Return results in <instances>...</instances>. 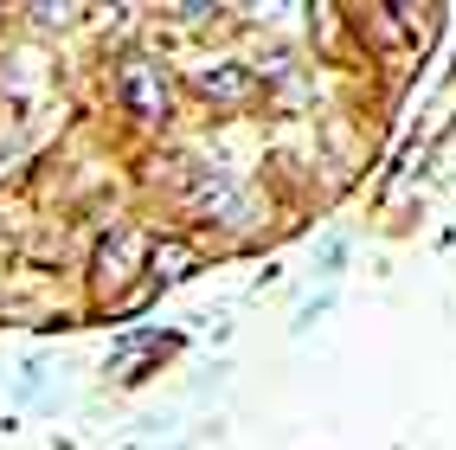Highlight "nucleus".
Wrapping results in <instances>:
<instances>
[{"mask_svg":"<svg viewBox=\"0 0 456 450\" xmlns=\"http://www.w3.org/2000/svg\"><path fill=\"white\" fill-rule=\"evenodd\" d=\"M174 187H180V206L206 225H232V232L257 225V200H251L245 180H238V168H225V161H187Z\"/></svg>","mask_w":456,"mask_h":450,"instance_id":"nucleus-1","label":"nucleus"},{"mask_svg":"<svg viewBox=\"0 0 456 450\" xmlns=\"http://www.w3.org/2000/svg\"><path fill=\"white\" fill-rule=\"evenodd\" d=\"M116 103H123L142 129H167L174 116V84H167V65L148 52H129L123 65H116Z\"/></svg>","mask_w":456,"mask_h":450,"instance_id":"nucleus-2","label":"nucleus"},{"mask_svg":"<svg viewBox=\"0 0 456 450\" xmlns=\"http://www.w3.org/2000/svg\"><path fill=\"white\" fill-rule=\"evenodd\" d=\"M148 245H155V238H148L142 225H110V238L97 245V258H90V277H97V296L110 309H123V283L135 277V270H148Z\"/></svg>","mask_w":456,"mask_h":450,"instance_id":"nucleus-3","label":"nucleus"},{"mask_svg":"<svg viewBox=\"0 0 456 450\" xmlns=\"http://www.w3.org/2000/svg\"><path fill=\"white\" fill-rule=\"evenodd\" d=\"M193 90L212 110H245L257 97V65H245V58H200V65H193Z\"/></svg>","mask_w":456,"mask_h":450,"instance_id":"nucleus-4","label":"nucleus"},{"mask_svg":"<svg viewBox=\"0 0 456 450\" xmlns=\"http://www.w3.org/2000/svg\"><path fill=\"white\" fill-rule=\"evenodd\" d=\"M193 270H200V245H193V238L161 232L155 245H148V283H180V277H193Z\"/></svg>","mask_w":456,"mask_h":450,"instance_id":"nucleus-5","label":"nucleus"},{"mask_svg":"<svg viewBox=\"0 0 456 450\" xmlns=\"http://www.w3.org/2000/svg\"><path fill=\"white\" fill-rule=\"evenodd\" d=\"M26 13H33L39 33H52V26H58V33H65V26H77V7H26Z\"/></svg>","mask_w":456,"mask_h":450,"instance_id":"nucleus-6","label":"nucleus"},{"mask_svg":"<svg viewBox=\"0 0 456 450\" xmlns=\"http://www.w3.org/2000/svg\"><path fill=\"white\" fill-rule=\"evenodd\" d=\"M315 258H322V270H328V277H334V270H341V258H347V238H341V232H328Z\"/></svg>","mask_w":456,"mask_h":450,"instance_id":"nucleus-7","label":"nucleus"}]
</instances>
